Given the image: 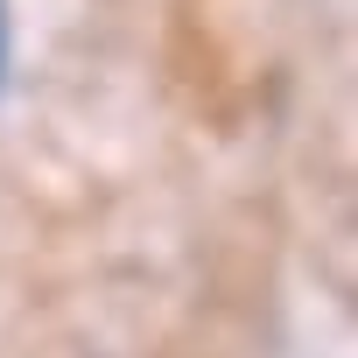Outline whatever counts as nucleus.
Listing matches in <instances>:
<instances>
[{"label":"nucleus","mask_w":358,"mask_h":358,"mask_svg":"<svg viewBox=\"0 0 358 358\" xmlns=\"http://www.w3.org/2000/svg\"><path fill=\"white\" fill-rule=\"evenodd\" d=\"M0 78H8V0H0Z\"/></svg>","instance_id":"f257e3e1"}]
</instances>
